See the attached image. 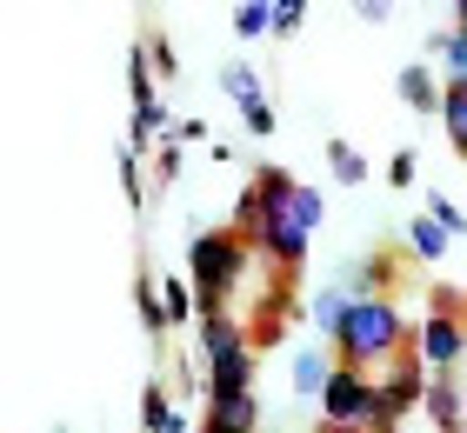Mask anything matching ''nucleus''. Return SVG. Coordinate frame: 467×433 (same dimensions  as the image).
<instances>
[{
    "label": "nucleus",
    "mask_w": 467,
    "mask_h": 433,
    "mask_svg": "<svg viewBox=\"0 0 467 433\" xmlns=\"http://www.w3.org/2000/svg\"><path fill=\"white\" fill-rule=\"evenodd\" d=\"M321 221H327L321 187L294 180L287 167H261V173L247 180V193H241V221H234V233H241L247 253H261L267 267L287 280V273L314 253Z\"/></svg>",
    "instance_id": "obj_1"
},
{
    "label": "nucleus",
    "mask_w": 467,
    "mask_h": 433,
    "mask_svg": "<svg viewBox=\"0 0 467 433\" xmlns=\"http://www.w3.org/2000/svg\"><path fill=\"white\" fill-rule=\"evenodd\" d=\"M327 354H334V366H360V374L394 366L400 354H408V314L394 307V294H360V300H348L341 327L327 334Z\"/></svg>",
    "instance_id": "obj_2"
},
{
    "label": "nucleus",
    "mask_w": 467,
    "mask_h": 433,
    "mask_svg": "<svg viewBox=\"0 0 467 433\" xmlns=\"http://www.w3.org/2000/svg\"><path fill=\"white\" fill-rule=\"evenodd\" d=\"M247 247L234 227H201L187 241V294H194V314H227L234 287L247 280Z\"/></svg>",
    "instance_id": "obj_3"
},
{
    "label": "nucleus",
    "mask_w": 467,
    "mask_h": 433,
    "mask_svg": "<svg viewBox=\"0 0 467 433\" xmlns=\"http://www.w3.org/2000/svg\"><path fill=\"white\" fill-rule=\"evenodd\" d=\"M461 354H467V327H461L454 307H428L420 327H408V360L420 374H454Z\"/></svg>",
    "instance_id": "obj_4"
},
{
    "label": "nucleus",
    "mask_w": 467,
    "mask_h": 433,
    "mask_svg": "<svg viewBox=\"0 0 467 433\" xmlns=\"http://www.w3.org/2000/svg\"><path fill=\"white\" fill-rule=\"evenodd\" d=\"M321 420L327 427H380L374 414V374H360V366H327V380H321Z\"/></svg>",
    "instance_id": "obj_5"
},
{
    "label": "nucleus",
    "mask_w": 467,
    "mask_h": 433,
    "mask_svg": "<svg viewBox=\"0 0 467 433\" xmlns=\"http://www.w3.org/2000/svg\"><path fill=\"white\" fill-rule=\"evenodd\" d=\"M420 394H428V374H420V366L400 354L388 374L374 380V414H380V427H400V420L420 407Z\"/></svg>",
    "instance_id": "obj_6"
},
{
    "label": "nucleus",
    "mask_w": 467,
    "mask_h": 433,
    "mask_svg": "<svg viewBox=\"0 0 467 433\" xmlns=\"http://www.w3.org/2000/svg\"><path fill=\"white\" fill-rule=\"evenodd\" d=\"M420 414H428L441 433L467 427V387H461V366L454 374H428V394H420Z\"/></svg>",
    "instance_id": "obj_7"
},
{
    "label": "nucleus",
    "mask_w": 467,
    "mask_h": 433,
    "mask_svg": "<svg viewBox=\"0 0 467 433\" xmlns=\"http://www.w3.org/2000/svg\"><path fill=\"white\" fill-rule=\"evenodd\" d=\"M254 366H261V354H254V346H241V354H227V360H207V387H201V400L254 394Z\"/></svg>",
    "instance_id": "obj_8"
},
{
    "label": "nucleus",
    "mask_w": 467,
    "mask_h": 433,
    "mask_svg": "<svg viewBox=\"0 0 467 433\" xmlns=\"http://www.w3.org/2000/svg\"><path fill=\"white\" fill-rule=\"evenodd\" d=\"M201 433H261V394H234V400H207Z\"/></svg>",
    "instance_id": "obj_9"
},
{
    "label": "nucleus",
    "mask_w": 467,
    "mask_h": 433,
    "mask_svg": "<svg viewBox=\"0 0 467 433\" xmlns=\"http://www.w3.org/2000/svg\"><path fill=\"white\" fill-rule=\"evenodd\" d=\"M194 320H201V360H227L247 346V327L234 314H194Z\"/></svg>",
    "instance_id": "obj_10"
},
{
    "label": "nucleus",
    "mask_w": 467,
    "mask_h": 433,
    "mask_svg": "<svg viewBox=\"0 0 467 433\" xmlns=\"http://www.w3.org/2000/svg\"><path fill=\"white\" fill-rule=\"evenodd\" d=\"M441 120H448V147L467 154V80H441Z\"/></svg>",
    "instance_id": "obj_11"
},
{
    "label": "nucleus",
    "mask_w": 467,
    "mask_h": 433,
    "mask_svg": "<svg viewBox=\"0 0 467 433\" xmlns=\"http://www.w3.org/2000/svg\"><path fill=\"white\" fill-rule=\"evenodd\" d=\"M327 366H334V354H327L321 340H314V346H301V354H294V394H301V400H314V394H321V380H327Z\"/></svg>",
    "instance_id": "obj_12"
},
{
    "label": "nucleus",
    "mask_w": 467,
    "mask_h": 433,
    "mask_svg": "<svg viewBox=\"0 0 467 433\" xmlns=\"http://www.w3.org/2000/svg\"><path fill=\"white\" fill-rule=\"evenodd\" d=\"M394 94L408 100L414 114H434V100H441V80H434V74H428V67H420V60H414L408 74H394Z\"/></svg>",
    "instance_id": "obj_13"
},
{
    "label": "nucleus",
    "mask_w": 467,
    "mask_h": 433,
    "mask_svg": "<svg viewBox=\"0 0 467 433\" xmlns=\"http://www.w3.org/2000/svg\"><path fill=\"white\" fill-rule=\"evenodd\" d=\"M400 247H408V260H441L454 241H448V233H441V227L428 221V213H414V221H408V241H400Z\"/></svg>",
    "instance_id": "obj_14"
},
{
    "label": "nucleus",
    "mask_w": 467,
    "mask_h": 433,
    "mask_svg": "<svg viewBox=\"0 0 467 433\" xmlns=\"http://www.w3.org/2000/svg\"><path fill=\"white\" fill-rule=\"evenodd\" d=\"M461 20L467 14H454V27L434 34V54H441V67H448V80H467V34H461Z\"/></svg>",
    "instance_id": "obj_15"
},
{
    "label": "nucleus",
    "mask_w": 467,
    "mask_h": 433,
    "mask_svg": "<svg viewBox=\"0 0 467 433\" xmlns=\"http://www.w3.org/2000/svg\"><path fill=\"white\" fill-rule=\"evenodd\" d=\"M134 314H140V327L154 334V340L167 334V314H161V294H154V273H147V267L134 273Z\"/></svg>",
    "instance_id": "obj_16"
},
{
    "label": "nucleus",
    "mask_w": 467,
    "mask_h": 433,
    "mask_svg": "<svg viewBox=\"0 0 467 433\" xmlns=\"http://www.w3.org/2000/svg\"><path fill=\"white\" fill-rule=\"evenodd\" d=\"M154 294H161L167 334H174V327H187V320H194V294H187V280H154Z\"/></svg>",
    "instance_id": "obj_17"
},
{
    "label": "nucleus",
    "mask_w": 467,
    "mask_h": 433,
    "mask_svg": "<svg viewBox=\"0 0 467 433\" xmlns=\"http://www.w3.org/2000/svg\"><path fill=\"white\" fill-rule=\"evenodd\" d=\"M341 314H348V287H321V294L307 300V320H314L321 334H334V327H341Z\"/></svg>",
    "instance_id": "obj_18"
},
{
    "label": "nucleus",
    "mask_w": 467,
    "mask_h": 433,
    "mask_svg": "<svg viewBox=\"0 0 467 433\" xmlns=\"http://www.w3.org/2000/svg\"><path fill=\"white\" fill-rule=\"evenodd\" d=\"M221 87H227V100H234V107L261 100V74H254L247 60H227V67H221Z\"/></svg>",
    "instance_id": "obj_19"
},
{
    "label": "nucleus",
    "mask_w": 467,
    "mask_h": 433,
    "mask_svg": "<svg viewBox=\"0 0 467 433\" xmlns=\"http://www.w3.org/2000/svg\"><path fill=\"white\" fill-rule=\"evenodd\" d=\"M327 167H334V180H348V187H368V160H360L348 140H327Z\"/></svg>",
    "instance_id": "obj_20"
},
{
    "label": "nucleus",
    "mask_w": 467,
    "mask_h": 433,
    "mask_svg": "<svg viewBox=\"0 0 467 433\" xmlns=\"http://www.w3.org/2000/svg\"><path fill=\"white\" fill-rule=\"evenodd\" d=\"M167 414H174V407H167V387L147 380L140 387V433H167Z\"/></svg>",
    "instance_id": "obj_21"
},
{
    "label": "nucleus",
    "mask_w": 467,
    "mask_h": 433,
    "mask_svg": "<svg viewBox=\"0 0 467 433\" xmlns=\"http://www.w3.org/2000/svg\"><path fill=\"white\" fill-rule=\"evenodd\" d=\"M307 0H267V34H301Z\"/></svg>",
    "instance_id": "obj_22"
},
{
    "label": "nucleus",
    "mask_w": 467,
    "mask_h": 433,
    "mask_svg": "<svg viewBox=\"0 0 467 433\" xmlns=\"http://www.w3.org/2000/svg\"><path fill=\"white\" fill-rule=\"evenodd\" d=\"M420 213H428V221H434L441 233H448V241L461 233V207L448 201V193H420Z\"/></svg>",
    "instance_id": "obj_23"
},
{
    "label": "nucleus",
    "mask_w": 467,
    "mask_h": 433,
    "mask_svg": "<svg viewBox=\"0 0 467 433\" xmlns=\"http://www.w3.org/2000/svg\"><path fill=\"white\" fill-rule=\"evenodd\" d=\"M127 94H134V107L154 100V80H147V40H140L134 54H127Z\"/></svg>",
    "instance_id": "obj_24"
},
{
    "label": "nucleus",
    "mask_w": 467,
    "mask_h": 433,
    "mask_svg": "<svg viewBox=\"0 0 467 433\" xmlns=\"http://www.w3.org/2000/svg\"><path fill=\"white\" fill-rule=\"evenodd\" d=\"M234 34H241V40H261V34H267V0H241V7H234Z\"/></svg>",
    "instance_id": "obj_25"
},
{
    "label": "nucleus",
    "mask_w": 467,
    "mask_h": 433,
    "mask_svg": "<svg viewBox=\"0 0 467 433\" xmlns=\"http://www.w3.org/2000/svg\"><path fill=\"white\" fill-rule=\"evenodd\" d=\"M241 127H247L254 140H267L274 127H281V120H274V100H267V94H261V100H247V107H241Z\"/></svg>",
    "instance_id": "obj_26"
},
{
    "label": "nucleus",
    "mask_w": 467,
    "mask_h": 433,
    "mask_svg": "<svg viewBox=\"0 0 467 433\" xmlns=\"http://www.w3.org/2000/svg\"><path fill=\"white\" fill-rule=\"evenodd\" d=\"M414 173H420V160H414V147H400V154L388 160V187H414Z\"/></svg>",
    "instance_id": "obj_27"
},
{
    "label": "nucleus",
    "mask_w": 467,
    "mask_h": 433,
    "mask_svg": "<svg viewBox=\"0 0 467 433\" xmlns=\"http://www.w3.org/2000/svg\"><path fill=\"white\" fill-rule=\"evenodd\" d=\"M194 140H207V120H174L167 127V147H194Z\"/></svg>",
    "instance_id": "obj_28"
},
{
    "label": "nucleus",
    "mask_w": 467,
    "mask_h": 433,
    "mask_svg": "<svg viewBox=\"0 0 467 433\" xmlns=\"http://www.w3.org/2000/svg\"><path fill=\"white\" fill-rule=\"evenodd\" d=\"M120 187H127V201H134V207L147 201V187H140V160H134V154H120Z\"/></svg>",
    "instance_id": "obj_29"
},
{
    "label": "nucleus",
    "mask_w": 467,
    "mask_h": 433,
    "mask_svg": "<svg viewBox=\"0 0 467 433\" xmlns=\"http://www.w3.org/2000/svg\"><path fill=\"white\" fill-rule=\"evenodd\" d=\"M161 180H181V147L161 140Z\"/></svg>",
    "instance_id": "obj_30"
},
{
    "label": "nucleus",
    "mask_w": 467,
    "mask_h": 433,
    "mask_svg": "<svg viewBox=\"0 0 467 433\" xmlns=\"http://www.w3.org/2000/svg\"><path fill=\"white\" fill-rule=\"evenodd\" d=\"M354 20H374V27H380V20H388V0H360Z\"/></svg>",
    "instance_id": "obj_31"
},
{
    "label": "nucleus",
    "mask_w": 467,
    "mask_h": 433,
    "mask_svg": "<svg viewBox=\"0 0 467 433\" xmlns=\"http://www.w3.org/2000/svg\"><path fill=\"white\" fill-rule=\"evenodd\" d=\"M314 433H360V427H327V420H321V427H314Z\"/></svg>",
    "instance_id": "obj_32"
},
{
    "label": "nucleus",
    "mask_w": 467,
    "mask_h": 433,
    "mask_svg": "<svg viewBox=\"0 0 467 433\" xmlns=\"http://www.w3.org/2000/svg\"><path fill=\"white\" fill-rule=\"evenodd\" d=\"M368 433H400V427H368Z\"/></svg>",
    "instance_id": "obj_33"
},
{
    "label": "nucleus",
    "mask_w": 467,
    "mask_h": 433,
    "mask_svg": "<svg viewBox=\"0 0 467 433\" xmlns=\"http://www.w3.org/2000/svg\"><path fill=\"white\" fill-rule=\"evenodd\" d=\"M54 433H67V427H54Z\"/></svg>",
    "instance_id": "obj_34"
},
{
    "label": "nucleus",
    "mask_w": 467,
    "mask_h": 433,
    "mask_svg": "<svg viewBox=\"0 0 467 433\" xmlns=\"http://www.w3.org/2000/svg\"><path fill=\"white\" fill-rule=\"evenodd\" d=\"M454 433H467V427H454Z\"/></svg>",
    "instance_id": "obj_35"
}]
</instances>
